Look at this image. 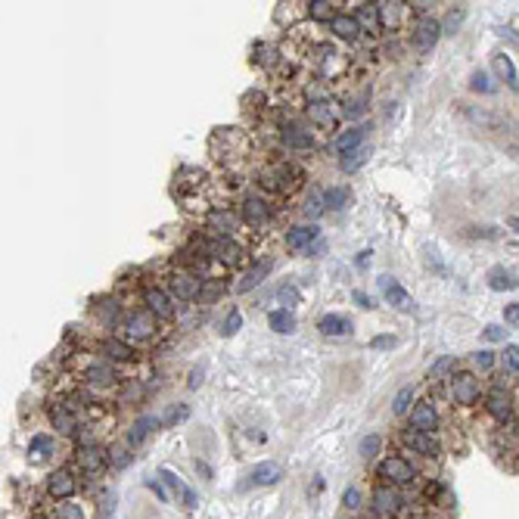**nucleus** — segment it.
I'll list each match as a JSON object with an SVG mask.
<instances>
[{"mask_svg":"<svg viewBox=\"0 0 519 519\" xmlns=\"http://www.w3.org/2000/svg\"><path fill=\"white\" fill-rule=\"evenodd\" d=\"M379 476H383V479H386V485L405 488V485H414L417 470L407 464L405 457H398V454H392V457H386L383 464H379Z\"/></svg>","mask_w":519,"mask_h":519,"instance_id":"nucleus-1","label":"nucleus"},{"mask_svg":"<svg viewBox=\"0 0 519 519\" xmlns=\"http://www.w3.org/2000/svg\"><path fill=\"white\" fill-rule=\"evenodd\" d=\"M171 292H175L181 302H190L203 292V280L190 271H175L171 274Z\"/></svg>","mask_w":519,"mask_h":519,"instance_id":"nucleus-2","label":"nucleus"},{"mask_svg":"<svg viewBox=\"0 0 519 519\" xmlns=\"http://www.w3.org/2000/svg\"><path fill=\"white\" fill-rule=\"evenodd\" d=\"M125 333L131 339H149L156 333V314L149 311H131L125 317Z\"/></svg>","mask_w":519,"mask_h":519,"instance_id":"nucleus-3","label":"nucleus"},{"mask_svg":"<svg viewBox=\"0 0 519 519\" xmlns=\"http://www.w3.org/2000/svg\"><path fill=\"white\" fill-rule=\"evenodd\" d=\"M379 290H383V295H386L389 305H395L398 311H410V314L417 311L414 299H410V295L405 292V286L395 283V277H379Z\"/></svg>","mask_w":519,"mask_h":519,"instance_id":"nucleus-4","label":"nucleus"},{"mask_svg":"<svg viewBox=\"0 0 519 519\" xmlns=\"http://www.w3.org/2000/svg\"><path fill=\"white\" fill-rule=\"evenodd\" d=\"M451 392L460 405H473V401H479V379L473 373H457V377H451Z\"/></svg>","mask_w":519,"mask_h":519,"instance_id":"nucleus-5","label":"nucleus"},{"mask_svg":"<svg viewBox=\"0 0 519 519\" xmlns=\"http://www.w3.org/2000/svg\"><path fill=\"white\" fill-rule=\"evenodd\" d=\"M410 426L420 429V432H432L438 426V414H436V405L429 398L417 401L414 410H410Z\"/></svg>","mask_w":519,"mask_h":519,"instance_id":"nucleus-6","label":"nucleus"},{"mask_svg":"<svg viewBox=\"0 0 519 519\" xmlns=\"http://www.w3.org/2000/svg\"><path fill=\"white\" fill-rule=\"evenodd\" d=\"M438 38H442V25L436 22V19H420L414 28V47L417 50H432L438 44Z\"/></svg>","mask_w":519,"mask_h":519,"instance_id":"nucleus-7","label":"nucleus"},{"mask_svg":"<svg viewBox=\"0 0 519 519\" xmlns=\"http://www.w3.org/2000/svg\"><path fill=\"white\" fill-rule=\"evenodd\" d=\"M308 119L321 128H336L339 109H336V103H330V100H311V103H308Z\"/></svg>","mask_w":519,"mask_h":519,"instance_id":"nucleus-8","label":"nucleus"},{"mask_svg":"<svg viewBox=\"0 0 519 519\" xmlns=\"http://www.w3.org/2000/svg\"><path fill=\"white\" fill-rule=\"evenodd\" d=\"M75 488H78V482H75V476H72L69 470H56L47 479V492H50V497H56V501H66V497H72V494H75Z\"/></svg>","mask_w":519,"mask_h":519,"instance_id":"nucleus-9","label":"nucleus"},{"mask_svg":"<svg viewBox=\"0 0 519 519\" xmlns=\"http://www.w3.org/2000/svg\"><path fill=\"white\" fill-rule=\"evenodd\" d=\"M75 464L81 466L84 473H100L106 466V451L97 448V445H84V448L75 451Z\"/></svg>","mask_w":519,"mask_h":519,"instance_id":"nucleus-10","label":"nucleus"},{"mask_svg":"<svg viewBox=\"0 0 519 519\" xmlns=\"http://www.w3.org/2000/svg\"><path fill=\"white\" fill-rule=\"evenodd\" d=\"M143 299H147V308L156 317H162V321H171V317H175V305H171V299H168V292H165V290L149 286V290L143 292Z\"/></svg>","mask_w":519,"mask_h":519,"instance_id":"nucleus-11","label":"nucleus"},{"mask_svg":"<svg viewBox=\"0 0 519 519\" xmlns=\"http://www.w3.org/2000/svg\"><path fill=\"white\" fill-rule=\"evenodd\" d=\"M488 414H492L497 423H510V420H513V407H510V398H507V392H504L501 386H494L492 392H488Z\"/></svg>","mask_w":519,"mask_h":519,"instance_id":"nucleus-12","label":"nucleus"},{"mask_svg":"<svg viewBox=\"0 0 519 519\" xmlns=\"http://www.w3.org/2000/svg\"><path fill=\"white\" fill-rule=\"evenodd\" d=\"M205 224H208V230H215V234L224 240V236H230L236 230V215L230 212V208H215V212L205 215Z\"/></svg>","mask_w":519,"mask_h":519,"instance_id":"nucleus-13","label":"nucleus"},{"mask_svg":"<svg viewBox=\"0 0 519 519\" xmlns=\"http://www.w3.org/2000/svg\"><path fill=\"white\" fill-rule=\"evenodd\" d=\"M405 445L407 448H414V451H420V454H426V457H436L438 451V438L432 436V432H420V429H410L405 432Z\"/></svg>","mask_w":519,"mask_h":519,"instance_id":"nucleus-14","label":"nucleus"},{"mask_svg":"<svg viewBox=\"0 0 519 519\" xmlns=\"http://www.w3.org/2000/svg\"><path fill=\"white\" fill-rule=\"evenodd\" d=\"M373 501H377L379 513H398L401 510V494L395 485H377L373 488Z\"/></svg>","mask_w":519,"mask_h":519,"instance_id":"nucleus-15","label":"nucleus"},{"mask_svg":"<svg viewBox=\"0 0 519 519\" xmlns=\"http://www.w3.org/2000/svg\"><path fill=\"white\" fill-rule=\"evenodd\" d=\"M364 137H367V128H349V131H342L333 140V149L342 153V156H349V153H355V149L364 147Z\"/></svg>","mask_w":519,"mask_h":519,"instance_id":"nucleus-16","label":"nucleus"},{"mask_svg":"<svg viewBox=\"0 0 519 519\" xmlns=\"http://www.w3.org/2000/svg\"><path fill=\"white\" fill-rule=\"evenodd\" d=\"M243 218H246V224H252V227L264 224V221L271 218L268 203H264V199H258V196H246V203H243Z\"/></svg>","mask_w":519,"mask_h":519,"instance_id":"nucleus-17","label":"nucleus"},{"mask_svg":"<svg viewBox=\"0 0 519 519\" xmlns=\"http://www.w3.org/2000/svg\"><path fill=\"white\" fill-rule=\"evenodd\" d=\"M50 423H53L60 432H66V436H72V432L78 429V417L72 414L66 405H60V401H56V405H50Z\"/></svg>","mask_w":519,"mask_h":519,"instance_id":"nucleus-18","label":"nucleus"},{"mask_svg":"<svg viewBox=\"0 0 519 519\" xmlns=\"http://www.w3.org/2000/svg\"><path fill=\"white\" fill-rule=\"evenodd\" d=\"M212 252H215V258H221V262L230 264V268H236V264L243 262V249L236 246L230 236H224V240H215L212 243Z\"/></svg>","mask_w":519,"mask_h":519,"instance_id":"nucleus-19","label":"nucleus"},{"mask_svg":"<svg viewBox=\"0 0 519 519\" xmlns=\"http://www.w3.org/2000/svg\"><path fill=\"white\" fill-rule=\"evenodd\" d=\"M494 72H497V78H501V81H507L510 90H519L516 66H513V60H510L507 53H497V56H494Z\"/></svg>","mask_w":519,"mask_h":519,"instance_id":"nucleus-20","label":"nucleus"},{"mask_svg":"<svg viewBox=\"0 0 519 519\" xmlns=\"http://www.w3.org/2000/svg\"><path fill=\"white\" fill-rule=\"evenodd\" d=\"M84 379H88V383H97V386H109V383H115V370L106 361H93L84 367Z\"/></svg>","mask_w":519,"mask_h":519,"instance_id":"nucleus-21","label":"nucleus"},{"mask_svg":"<svg viewBox=\"0 0 519 519\" xmlns=\"http://www.w3.org/2000/svg\"><path fill=\"white\" fill-rule=\"evenodd\" d=\"M321 333L323 336H349L351 321L342 314H327V317H321Z\"/></svg>","mask_w":519,"mask_h":519,"instance_id":"nucleus-22","label":"nucleus"},{"mask_svg":"<svg viewBox=\"0 0 519 519\" xmlns=\"http://www.w3.org/2000/svg\"><path fill=\"white\" fill-rule=\"evenodd\" d=\"M317 240V227H292L290 234H286V246L290 249H308L311 243Z\"/></svg>","mask_w":519,"mask_h":519,"instance_id":"nucleus-23","label":"nucleus"},{"mask_svg":"<svg viewBox=\"0 0 519 519\" xmlns=\"http://www.w3.org/2000/svg\"><path fill=\"white\" fill-rule=\"evenodd\" d=\"M330 28H333V32L339 34V38H345V41H351V38H358V34H361V22H358L355 16H336L333 22H330Z\"/></svg>","mask_w":519,"mask_h":519,"instance_id":"nucleus-24","label":"nucleus"},{"mask_svg":"<svg viewBox=\"0 0 519 519\" xmlns=\"http://www.w3.org/2000/svg\"><path fill=\"white\" fill-rule=\"evenodd\" d=\"M379 25H386V28H398L401 25V19H405V4H379Z\"/></svg>","mask_w":519,"mask_h":519,"instance_id":"nucleus-25","label":"nucleus"},{"mask_svg":"<svg viewBox=\"0 0 519 519\" xmlns=\"http://www.w3.org/2000/svg\"><path fill=\"white\" fill-rule=\"evenodd\" d=\"M100 351H103L106 358H112V361H128V358L134 355L131 345L121 342V339H103V342H100Z\"/></svg>","mask_w":519,"mask_h":519,"instance_id":"nucleus-26","label":"nucleus"},{"mask_svg":"<svg viewBox=\"0 0 519 519\" xmlns=\"http://www.w3.org/2000/svg\"><path fill=\"white\" fill-rule=\"evenodd\" d=\"M268 323H271L274 333H283V336L295 333V317H292V311H286V308H280V311H271V314H268Z\"/></svg>","mask_w":519,"mask_h":519,"instance_id":"nucleus-27","label":"nucleus"},{"mask_svg":"<svg viewBox=\"0 0 519 519\" xmlns=\"http://www.w3.org/2000/svg\"><path fill=\"white\" fill-rule=\"evenodd\" d=\"M156 426H162V420H156V417H140L131 426V432H128V445H140Z\"/></svg>","mask_w":519,"mask_h":519,"instance_id":"nucleus-28","label":"nucleus"},{"mask_svg":"<svg viewBox=\"0 0 519 519\" xmlns=\"http://www.w3.org/2000/svg\"><path fill=\"white\" fill-rule=\"evenodd\" d=\"M159 479H165V482H168V485L175 488V494H177V497H184V504H187V507H196V494H193L190 488H187L184 482L177 479V476L171 473V470H159Z\"/></svg>","mask_w":519,"mask_h":519,"instance_id":"nucleus-29","label":"nucleus"},{"mask_svg":"<svg viewBox=\"0 0 519 519\" xmlns=\"http://www.w3.org/2000/svg\"><path fill=\"white\" fill-rule=\"evenodd\" d=\"M249 479L255 482V485H274V482L280 479V466L271 464V460H268V464H258L255 470L249 473Z\"/></svg>","mask_w":519,"mask_h":519,"instance_id":"nucleus-30","label":"nucleus"},{"mask_svg":"<svg viewBox=\"0 0 519 519\" xmlns=\"http://www.w3.org/2000/svg\"><path fill=\"white\" fill-rule=\"evenodd\" d=\"M268 271H271V262H262V264H255V268H252L246 277L240 280V286H236V290L240 292H249V290H255L258 283H262L264 277H268Z\"/></svg>","mask_w":519,"mask_h":519,"instance_id":"nucleus-31","label":"nucleus"},{"mask_svg":"<svg viewBox=\"0 0 519 519\" xmlns=\"http://www.w3.org/2000/svg\"><path fill=\"white\" fill-rule=\"evenodd\" d=\"M488 286H492V290H516L519 280L510 271H504V268H492V271H488Z\"/></svg>","mask_w":519,"mask_h":519,"instance_id":"nucleus-32","label":"nucleus"},{"mask_svg":"<svg viewBox=\"0 0 519 519\" xmlns=\"http://www.w3.org/2000/svg\"><path fill=\"white\" fill-rule=\"evenodd\" d=\"M53 451H56V442H53L50 436H34L32 445H28V454H32L34 460H44V457H50Z\"/></svg>","mask_w":519,"mask_h":519,"instance_id":"nucleus-33","label":"nucleus"},{"mask_svg":"<svg viewBox=\"0 0 519 519\" xmlns=\"http://www.w3.org/2000/svg\"><path fill=\"white\" fill-rule=\"evenodd\" d=\"M283 140L290 143V147H295V149H308V147H314V137L308 134V131H302V128H295V125H290L283 131Z\"/></svg>","mask_w":519,"mask_h":519,"instance_id":"nucleus-34","label":"nucleus"},{"mask_svg":"<svg viewBox=\"0 0 519 519\" xmlns=\"http://www.w3.org/2000/svg\"><path fill=\"white\" fill-rule=\"evenodd\" d=\"M308 16L317 19V22H333L336 13H333V4H330V0H311V4H308Z\"/></svg>","mask_w":519,"mask_h":519,"instance_id":"nucleus-35","label":"nucleus"},{"mask_svg":"<svg viewBox=\"0 0 519 519\" xmlns=\"http://www.w3.org/2000/svg\"><path fill=\"white\" fill-rule=\"evenodd\" d=\"M349 199H351V193L345 190V187H330V190L323 193V203H327V208H333V212L349 205Z\"/></svg>","mask_w":519,"mask_h":519,"instance_id":"nucleus-36","label":"nucleus"},{"mask_svg":"<svg viewBox=\"0 0 519 519\" xmlns=\"http://www.w3.org/2000/svg\"><path fill=\"white\" fill-rule=\"evenodd\" d=\"M367 156H370V147H361V149H355V153H349L342 159V171H355V168H361V165L367 162Z\"/></svg>","mask_w":519,"mask_h":519,"instance_id":"nucleus-37","label":"nucleus"},{"mask_svg":"<svg viewBox=\"0 0 519 519\" xmlns=\"http://www.w3.org/2000/svg\"><path fill=\"white\" fill-rule=\"evenodd\" d=\"M277 302L286 308V311H290L292 305H299V302H302V295H299L295 286H280V290H277Z\"/></svg>","mask_w":519,"mask_h":519,"instance_id":"nucleus-38","label":"nucleus"},{"mask_svg":"<svg viewBox=\"0 0 519 519\" xmlns=\"http://www.w3.org/2000/svg\"><path fill=\"white\" fill-rule=\"evenodd\" d=\"M240 327H243V314L240 311H230L224 317V323H221V333L224 336H234V333H240Z\"/></svg>","mask_w":519,"mask_h":519,"instance_id":"nucleus-39","label":"nucleus"},{"mask_svg":"<svg viewBox=\"0 0 519 519\" xmlns=\"http://www.w3.org/2000/svg\"><path fill=\"white\" fill-rule=\"evenodd\" d=\"M187 414H190V407H187V405H175L168 414L162 417V426H175V423H181Z\"/></svg>","mask_w":519,"mask_h":519,"instance_id":"nucleus-40","label":"nucleus"},{"mask_svg":"<svg viewBox=\"0 0 519 519\" xmlns=\"http://www.w3.org/2000/svg\"><path fill=\"white\" fill-rule=\"evenodd\" d=\"M470 84H473V90H479V93H492V90H494L492 78H488L482 69H479V72H473V81H470Z\"/></svg>","mask_w":519,"mask_h":519,"instance_id":"nucleus-41","label":"nucleus"},{"mask_svg":"<svg viewBox=\"0 0 519 519\" xmlns=\"http://www.w3.org/2000/svg\"><path fill=\"white\" fill-rule=\"evenodd\" d=\"M410 398H414V392H410V389H401L398 395H395V401H392V414H405V410L410 407Z\"/></svg>","mask_w":519,"mask_h":519,"instance_id":"nucleus-42","label":"nucleus"},{"mask_svg":"<svg viewBox=\"0 0 519 519\" xmlns=\"http://www.w3.org/2000/svg\"><path fill=\"white\" fill-rule=\"evenodd\" d=\"M56 519H84V510L78 507V504H62V507L56 510Z\"/></svg>","mask_w":519,"mask_h":519,"instance_id":"nucleus-43","label":"nucleus"},{"mask_svg":"<svg viewBox=\"0 0 519 519\" xmlns=\"http://www.w3.org/2000/svg\"><path fill=\"white\" fill-rule=\"evenodd\" d=\"M115 311H119V308H115L112 299H109V302H100V305H97L100 321H106V323H115Z\"/></svg>","mask_w":519,"mask_h":519,"instance_id":"nucleus-44","label":"nucleus"},{"mask_svg":"<svg viewBox=\"0 0 519 519\" xmlns=\"http://www.w3.org/2000/svg\"><path fill=\"white\" fill-rule=\"evenodd\" d=\"M395 345H398L395 336H373L370 339V349H377V351H389V349H395Z\"/></svg>","mask_w":519,"mask_h":519,"instance_id":"nucleus-45","label":"nucleus"},{"mask_svg":"<svg viewBox=\"0 0 519 519\" xmlns=\"http://www.w3.org/2000/svg\"><path fill=\"white\" fill-rule=\"evenodd\" d=\"M379 445H383V438H379V436H367L361 442V454H364V457H373V454L379 451Z\"/></svg>","mask_w":519,"mask_h":519,"instance_id":"nucleus-46","label":"nucleus"},{"mask_svg":"<svg viewBox=\"0 0 519 519\" xmlns=\"http://www.w3.org/2000/svg\"><path fill=\"white\" fill-rule=\"evenodd\" d=\"M323 205H327V203H323V196H317V193H311V196H308V215H311V218H321V212H323Z\"/></svg>","mask_w":519,"mask_h":519,"instance_id":"nucleus-47","label":"nucleus"},{"mask_svg":"<svg viewBox=\"0 0 519 519\" xmlns=\"http://www.w3.org/2000/svg\"><path fill=\"white\" fill-rule=\"evenodd\" d=\"M504 364H507L510 370H519V345H507V351H504Z\"/></svg>","mask_w":519,"mask_h":519,"instance_id":"nucleus-48","label":"nucleus"},{"mask_svg":"<svg viewBox=\"0 0 519 519\" xmlns=\"http://www.w3.org/2000/svg\"><path fill=\"white\" fill-rule=\"evenodd\" d=\"M464 16H466L464 10H454V13H448V22H445V28H448V34H454V28H457L460 22H464Z\"/></svg>","mask_w":519,"mask_h":519,"instance_id":"nucleus-49","label":"nucleus"},{"mask_svg":"<svg viewBox=\"0 0 519 519\" xmlns=\"http://www.w3.org/2000/svg\"><path fill=\"white\" fill-rule=\"evenodd\" d=\"M451 367H454V358H442V361H436V364H432V377H442V373L445 370H451Z\"/></svg>","mask_w":519,"mask_h":519,"instance_id":"nucleus-50","label":"nucleus"},{"mask_svg":"<svg viewBox=\"0 0 519 519\" xmlns=\"http://www.w3.org/2000/svg\"><path fill=\"white\" fill-rule=\"evenodd\" d=\"M476 364H479L482 370H488V367L494 364V355H492V351H479V355H476Z\"/></svg>","mask_w":519,"mask_h":519,"instance_id":"nucleus-51","label":"nucleus"},{"mask_svg":"<svg viewBox=\"0 0 519 519\" xmlns=\"http://www.w3.org/2000/svg\"><path fill=\"white\" fill-rule=\"evenodd\" d=\"M358 504H361V494H358L355 488H349V492H345V507H349V510H355Z\"/></svg>","mask_w":519,"mask_h":519,"instance_id":"nucleus-52","label":"nucleus"},{"mask_svg":"<svg viewBox=\"0 0 519 519\" xmlns=\"http://www.w3.org/2000/svg\"><path fill=\"white\" fill-rule=\"evenodd\" d=\"M485 339H488V342H501V339H504V330H501V327H485Z\"/></svg>","mask_w":519,"mask_h":519,"instance_id":"nucleus-53","label":"nucleus"},{"mask_svg":"<svg viewBox=\"0 0 519 519\" xmlns=\"http://www.w3.org/2000/svg\"><path fill=\"white\" fill-rule=\"evenodd\" d=\"M361 109H364V106L361 103H349V106H345V115H349V119H355V115H361Z\"/></svg>","mask_w":519,"mask_h":519,"instance_id":"nucleus-54","label":"nucleus"},{"mask_svg":"<svg viewBox=\"0 0 519 519\" xmlns=\"http://www.w3.org/2000/svg\"><path fill=\"white\" fill-rule=\"evenodd\" d=\"M504 317H507L510 323H519V305H510L507 311H504Z\"/></svg>","mask_w":519,"mask_h":519,"instance_id":"nucleus-55","label":"nucleus"},{"mask_svg":"<svg viewBox=\"0 0 519 519\" xmlns=\"http://www.w3.org/2000/svg\"><path fill=\"white\" fill-rule=\"evenodd\" d=\"M507 224H510V227H513V230H516V234H519V218H510V221H507Z\"/></svg>","mask_w":519,"mask_h":519,"instance_id":"nucleus-56","label":"nucleus"}]
</instances>
